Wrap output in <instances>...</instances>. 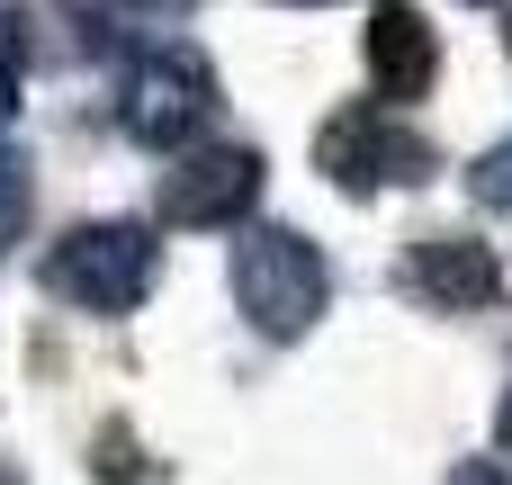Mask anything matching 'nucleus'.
<instances>
[{
	"instance_id": "obj_6",
	"label": "nucleus",
	"mask_w": 512,
	"mask_h": 485,
	"mask_svg": "<svg viewBox=\"0 0 512 485\" xmlns=\"http://www.w3.org/2000/svg\"><path fill=\"white\" fill-rule=\"evenodd\" d=\"M405 288L432 306V315H486L504 297V261L477 243V234H423L405 252Z\"/></svg>"
},
{
	"instance_id": "obj_4",
	"label": "nucleus",
	"mask_w": 512,
	"mask_h": 485,
	"mask_svg": "<svg viewBox=\"0 0 512 485\" xmlns=\"http://www.w3.org/2000/svg\"><path fill=\"white\" fill-rule=\"evenodd\" d=\"M216 117V72L198 45H153L126 63V90H117V126L153 153H180L198 126Z\"/></svg>"
},
{
	"instance_id": "obj_5",
	"label": "nucleus",
	"mask_w": 512,
	"mask_h": 485,
	"mask_svg": "<svg viewBox=\"0 0 512 485\" xmlns=\"http://www.w3.org/2000/svg\"><path fill=\"white\" fill-rule=\"evenodd\" d=\"M261 180H270V162H261L252 144H198V153L171 162V180H162V216L189 225V234L243 225V216L261 207Z\"/></svg>"
},
{
	"instance_id": "obj_14",
	"label": "nucleus",
	"mask_w": 512,
	"mask_h": 485,
	"mask_svg": "<svg viewBox=\"0 0 512 485\" xmlns=\"http://www.w3.org/2000/svg\"><path fill=\"white\" fill-rule=\"evenodd\" d=\"M495 441H504V459H512V396H504V414H495Z\"/></svg>"
},
{
	"instance_id": "obj_15",
	"label": "nucleus",
	"mask_w": 512,
	"mask_h": 485,
	"mask_svg": "<svg viewBox=\"0 0 512 485\" xmlns=\"http://www.w3.org/2000/svg\"><path fill=\"white\" fill-rule=\"evenodd\" d=\"M279 9H324V0H279Z\"/></svg>"
},
{
	"instance_id": "obj_3",
	"label": "nucleus",
	"mask_w": 512,
	"mask_h": 485,
	"mask_svg": "<svg viewBox=\"0 0 512 485\" xmlns=\"http://www.w3.org/2000/svg\"><path fill=\"white\" fill-rule=\"evenodd\" d=\"M315 162H324V180H333V189H351V198L432 180V144H423L396 108H378V99L333 108V117L315 126Z\"/></svg>"
},
{
	"instance_id": "obj_7",
	"label": "nucleus",
	"mask_w": 512,
	"mask_h": 485,
	"mask_svg": "<svg viewBox=\"0 0 512 485\" xmlns=\"http://www.w3.org/2000/svg\"><path fill=\"white\" fill-rule=\"evenodd\" d=\"M369 81H378V99H396V108L441 81V36H432V18H423L414 0H378V9H369Z\"/></svg>"
},
{
	"instance_id": "obj_12",
	"label": "nucleus",
	"mask_w": 512,
	"mask_h": 485,
	"mask_svg": "<svg viewBox=\"0 0 512 485\" xmlns=\"http://www.w3.org/2000/svg\"><path fill=\"white\" fill-rule=\"evenodd\" d=\"M450 485H512V468H504V459H468Z\"/></svg>"
},
{
	"instance_id": "obj_17",
	"label": "nucleus",
	"mask_w": 512,
	"mask_h": 485,
	"mask_svg": "<svg viewBox=\"0 0 512 485\" xmlns=\"http://www.w3.org/2000/svg\"><path fill=\"white\" fill-rule=\"evenodd\" d=\"M504 36H512V27H504Z\"/></svg>"
},
{
	"instance_id": "obj_8",
	"label": "nucleus",
	"mask_w": 512,
	"mask_h": 485,
	"mask_svg": "<svg viewBox=\"0 0 512 485\" xmlns=\"http://www.w3.org/2000/svg\"><path fill=\"white\" fill-rule=\"evenodd\" d=\"M27 216H36V162H27V153L0 135V252H18Z\"/></svg>"
},
{
	"instance_id": "obj_13",
	"label": "nucleus",
	"mask_w": 512,
	"mask_h": 485,
	"mask_svg": "<svg viewBox=\"0 0 512 485\" xmlns=\"http://www.w3.org/2000/svg\"><path fill=\"white\" fill-rule=\"evenodd\" d=\"M117 9H135V18H180V9H198V0H117Z\"/></svg>"
},
{
	"instance_id": "obj_10",
	"label": "nucleus",
	"mask_w": 512,
	"mask_h": 485,
	"mask_svg": "<svg viewBox=\"0 0 512 485\" xmlns=\"http://www.w3.org/2000/svg\"><path fill=\"white\" fill-rule=\"evenodd\" d=\"M468 198L495 207V216H512V135H504V144H486V153L468 162Z\"/></svg>"
},
{
	"instance_id": "obj_1",
	"label": "nucleus",
	"mask_w": 512,
	"mask_h": 485,
	"mask_svg": "<svg viewBox=\"0 0 512 485\" xmlns=\"http://www.w3.org/2000/svg\"><path fill=\"white\" fill-rule=\"evenodd\" d=\"M234 306H243L252 333L297 342V333L324 324L333 270H324V252H315L297 225H243V243H234Z\"/></svg>"
},
{
	"instance_id": "obj_9",
	"label": "nucleus",
	"mask_w": 512,
	"mask_h": 485,
	"mask_svg": "<svg viewBox=\"0 0 512 485\" xmlns=\"http://www.w3.org/2000/svg\"><path fill=\"white\" fill-rule=\"evenodd\" d=\"M90 468H99V485H162V468H144V441H135L126 423H108V432H99Z\"/></svg>"
},
{
	"instance_id": "obj_2",
	"label": "nucleus",
	"mask_w": 512,
	"mask_h": 485,
	"mask_svg": "<svg viewBox=\"0 0 512 485\" xmlns=\"http://www.w3.org/2000/svg\"><path fill=\"white\" fill-rule=\"evenodd\" d=\"M153 279H162V243H153L144 225H126V216L72 225V234L45 252V288H54L63 306H81V315H135V306L153 297Z\"/></svg>"
},
{
	"instance_id": "obj_11",
	"label": "nucleus",
	"mask_w": 512,
	"mask_h": 485,
	"mask_svg": "<svg viewBox=\"0 0 512 485\" xmlns=\"http://www.w3.org/2000/svg\"><path fill=\"white\" fill-rule=\"evenodd\" d=\"M18 81H27V27L0 9V126L18 117Z\"/></svg>"
},
{
	"instance_id": "obj_16",
	"label": "nucleus",
	"mask_w": 512,
	"mask_h": 485,
	"mask_svg": "<svg viewBox=\"0 0 512 485\" xmlns=\"http://www.w3.org/2000/svg\"><path fill=\"white\" fill-rule=\"evenodd\" d=\"M0 485H18V468H9V459H0Z\"/></svg>"
}]
</instances>
